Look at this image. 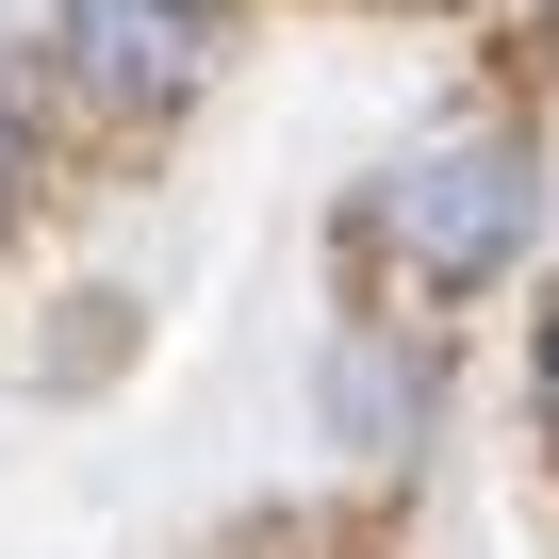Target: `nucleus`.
Listing matches in <instances>:
<instances>
[{
	"label": "nucleus",
	"mask_w": 559,
	"mask_h": 559,
	"mask_svg": "<svg viewBox=\"0 0 559 559\" xmlns=\"http://www.w3.org/2000/svg\"><path fill=\"white\" fill-rule=\"evenodd\" d=\"M526 198H543L526 148H510V132H461V148H412V165L379 181V247L461 297V280H493V263L526 247Z\"/></svg>",
	"instance_id": "1"
},
{
	"label": "nucleus",
	"mask_w": 559,
	"mask_h": 559,
	"mask_svg": "<svg viewBox=\"0 0 559 559\" xmlns=\"http://www.w3.org/2000/svg\"><path fill=\"white\" fill-rule=\"evenodd\" d=\"M67 34H83V67H99V83H181V67H198L165 0H83Z\"/></svg>",
	"instance_id": "2"
},
{
	"label": "nucleus",
	"mask_w": 559,
	"mask_h": 559,
	"mask_svg": "<svg viewBox=\"0 0 559 559\" xmlns=\"http://www.w3.org/2000/svg\"><path fill=\"white\" fill-rule=\"evenodd\" d=\"M543 412H559V313H543Z\"/></svg>",
	"instance_id": "3"
},
{
	"label": "nucleus",
	"mask_w": 559,
	"mask_h": 559,
	"mask_svg": "<svg viewBox=\"0 0 559 559\" xmlns=\"http://www.w3.org/2000/svg\"><path fill=\"white\" fill-rule=\"evenodd\" d=\"M0 165H17V83H0Z\"/></svg>",
	"instance_id": "4"
}]
</instances>
